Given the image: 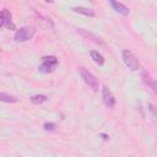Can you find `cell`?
<instances>
[{"label": "cell", "instance_id": "8992f818", "mask_svg": "<svg viewBox=\"0 0 157 157\" xmlns=\"http://www.w3.org/2000/svg\"><path fill=\"white\" fill-rule=\"evenodd\" d=\"M102 98H103V102L107 107L112 108L115 105V98H114L113 93L110 92V90L108 88V86H105V85L102 87Z\"/></svg>", "mask_w": 157, "mask_h": 157}, {"label": "cell", "instance_id": "9a60e30c", "mask_svg": "<svg viewBox=\"0 0 157 157\" xmlns=\"http://www.w3.org/2000/svg\"><path fill=\"white\" fill-rule=\"evenodd\" d=\"M148 109H150V112L152 113V117H153L155 119H157V110H156L155 105H153V104H148Z\"/></svg>", "mask_w": 157, "mask_h": 157}, {"label": "cell", "instance_id": "7a4b0ae2", "mask_svg": "<svg viewBox=\"0 0 157 157\" xmlns=\"http://www.w3.org/2000/svg\"><path fill=\"white\" fill-rule=\"evenodd\" d=\"M121 55H123V61H124V64H125L130 70L135 71V70H139V69H140V61H139L137 56H136L132 52H130V50H124Z\"/></svg>", "mask_w": 157, "mask_h": 157}, {"label": "cell", "instance_id": "8fae6325", "mask_svg": "<svg viewBox=\"0 0 157 157\" xmlns=\"http://www.w3.org/2000/svg\"><path fill=\"white\" fill-rule=\"evenodd\" d=\"M90 54H91V58L93 59V61L96 64H98V65H103L104 64V58H103V55L101 53H98L96 50H92Z\"/></svg>", "mask_w": 157, "mask_h": 157}, {"label": "cell", "instance_id": "52a82bcc", "mask_svg": "<svg viewBox=\"0 0 157 157\" xmlns=\"http://www.w3.org/2000/svg\"><path fill=\"white\" fill-rule=\"evenodd\" d=\"M109 4L112 5V7L118 12V13H120V15H123V16H128L129 13H130V10L125 6V5H123L121 2H118V1H109Z\"/></svg>", "mask_w": 157, "mask_h": 157}, {"label": "cell", "instance_id": "30bf717a", "mask_svg": "<svg viewBox=\"0 0 157 157\" xmlns=\"http://www.w3.org/2000/svg\"><path fill=\"white\" fill-rule=\"evenodd\" d=\"M83 37H86V38H91L94 43H99V44H103V40L99 38V37H97V36H94V34H92L91 32H87V31H85V29H82V28H78L77 29Z\"/></svg>", "mask_w": 157, "mask_h": 157}, {"label": "cell", "instance_id": "4fadbf2b", "mask_svg": "<svg viewBox=\"0 0 157 157\" xmlns=\"http://www.w3.org/2000/svg\"><path fill=\"white\" fill-rule=\"evenodd\" d=\"M0 99H1L2 102H17V101H18L15 96H10V94H7V93H5V92H1V93H0Z\"/></svg>", "mask_w": 157, "mask_h": 157}, {"label": "cell", "instance_id": "2e32d148", "mask_svg": "<svg viewBox=\"0 0 157 157\" xmlns=\"http://www.w3.org/2000/svg\"><path fill=\"white\" fill-rule=\"evenodd\" d=\"M101 136H103V139H104V140H108V139H109V136H107L105 134H101Z\"/></svg>", "mask_w": 157, "mask_h": 157}, {"label": "cell", "instance_id": "3957f363", "mask_svg": "<svg viewBox=\"0 0 157 157\" xmlns=\"http://www.w3.org/2000/svg\"><path fill=\"white\" fill-rule=\"evenodd\" d=\"M80 75L82 77V80L86 82V85H88V87H91L93 91H98V87H99V82L97 80V77L90 72L85 67H80Z\"/></svg>", "mask_w": 157, "mask_h": 157}, {"label": "cell", "instance_id": "9c48e42d", "mask_svg": "<svg viewBox=\"0 0 157 157\" xmlns=\"http://www.w3.org/2000/svg\"><path fill=\"white\" fill-rule=\"evenodd\" d=\"M72 11L78 12V13H82V15H85V16H90V17H94V15H96L92 9H90V7H83V6H75V7H72Z\"/></svg>", "mask_w": 157, "mask_h": 157}, {"label": "cell", "instance_id": "5b68a950", "mask_svg": "<svg viewBox=\"0 0 157 157\" xmlns=\"http://www.w3.org/2000/svg\"><path fill=\"white\" fill-rule=\"evenodd\" d=\"M0 25L9 29H15V23L11 20V13L6 9H4L0 13Z\"/></svg>", "mask_w": 157, "mask_h": 157}, {"label": "cell", "instance_id": "6da1fadb", "mask_svg": "<svg viewBox=\"0 0 157 157\" xmlns=\"http://www.w3.org/2000/svg\"><path fill=\"white\" fill-rule=\"evenodd\" d=\"M36 33V28L32 27V26H23L21 27L20 29H17L15 32V36H13V39L16 42H27Z\"/></svg>", "mask_w": 157, "mask_h": 157}, {"label": "cell", "instance_id": "5bb4252c", "mask_svg": "<svg viewBox=\"0 0 157 157\" xmlns=\"http://www.w3.org/2000/svg\"><path fill=\"white\" fill-rule=\"evenodd\" d=\"M44 130H54V128H55V124L54 123H44Z\"/></svg>", "mask_w": 157, "mask_h": 157}, {"label": "cell", "instance_id": "277c9868", "mask_svg": "<svg viewBox=\"0 0 157 157\" xmlns=\"http://www.w3.org/2000/svg\"><path fill=\"white\" fill-rule=\"evenodd\" d=\"M58 65V59L56 56L54 55H50V56H44L42 59V64L38 66V70L40 72H44V74H48V72H52Z\"/></svg>", "mask_w": 157, "mask_h": 157}, {"label": "cell", "instance_id": "ba28073f", "mask_svg": "<svg viewBox=\"0 0 157 157\" xmlns=\"http://www.w3.org/2000/svg\"><path fill=\"white\" fill-rule=\"evenodd\" d=\"M141 76H142L144 82H145V83H146V85H147V86H148V87H150V88H151V90L157 94V81L152 80V77H151L147 72H145V71L142 72V75H141Z\"/></svg>", "mask_w": 157, "mask_h": 157}, {"label": "cell", "instance_id": "7c38bea8", "mask_svg": "<svg viewBox=\"0 0 157 157\" xmlns=\"http://www.w3.org/2000/svg\"><path fill=\"white\" fill-rule=\"evenodd\" d=\"M47 99H48V98H47V96H44V94H34V96L31 97V102H32L33 104H42V103H44Z\"/></svg>", "mask_w": 157, "mask_h": 157}]
</instances>
